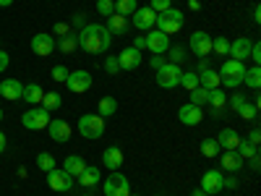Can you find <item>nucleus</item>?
I'll list each match as a JSON object with an SVG mask.
<instances>
[{
	"label": "nucleus",
	"instance_id": "obj_1",
	"mask_svg": "<svg viewBox=\"0 0 261 196\" xmlns=\"http://www.w3.org/2000/svg\"><path fill=\"white\" fill-rule=\"evenodd\" d=\"M113 45V34L107 32L105 24H86L79 29V47L89 55H102Z\"/></svg>",
	"mask_w": 261,
	"mask_h": 196
},
{
	"label": "nucleus",
	"instance_id": "obj_51",
	"mask_svg": "<svg viewBox=\"0 0 261 196\" xmlns=\"http://www.w3.org/2000/svg\"><path fill=\"white\" fill-rule=\"evenodd\" d=\"M8 65H11V58H8V53H6V50H0V74H3V71L8 68Z\"/></svg>",
	"mask_w": 261,
	"mask_h": 196
},
{
	"label": "nucleus",
	"instance_id": "obj_18",
	"mask_svg": "<svg viewBox=\"0 0 261 196\" xmlns=\"http://www.w3.org/2000/svg\"><path fill=\"white\" fill-rule=\"evenodd\" d=\"M21 94H24V84H21L18 79H3L0 81V97L3 100L16 102V100H21Z\"/></svg>",
	"mask_w": 261,
	"mask_h": 196
},
{
	"label": "nucleus",
	"instance_id": "obj_20",
	"mask_svg": "<svg viewBox=\"0 0 261 196\" xmlns=\"http://www.w3.org/2000/svg\"><path fill=\"white\" fill-rule=\"evenodd\" d=\"M251 45L253 42L248 39V37H238L235 42H230V55H232V60H246L248 55H251Z\"/></svg>",
	"mask_w": 261,
	"mask_h": 196
},
{
	"label": "nucleus",
	"instance_id": "obj_44",
	"mask_svg": "<svg viewBox=\"0 0 261 196\" xmlns=\"http://www.w3.org/2000/svg\"><path fill=\"white\" fill-rule=\"evenodd\" d=\"M149 8L154 11V13H162V11L172 8V0H151V3H149Z\"/></svg>",
	"mask_w": 261,
	"mask_h": 196
},
{
	"label": "nucleus",
	"instance_id": "obj_61",
	"mask_svg": "<svg viewBox=\"0 0 261 196\" xmlns=\"http://www.w3.org/2000/svg\"><path fill=\"white\" fill-rule=\"evenodd\" d=\"M0 120H3V107H0Z\"/></svg>",
	"mask_w": 261,
	"mask_h": 196
},
{
	"label": "nucleus",
	"instance_id": "obj_45",
	"mask_svg": "<svg viewBox=\"0 0 261 196\" xmlns=\"http://www.w3.org/2000/svg\"><path fill=\"white\" fill-rule=\"evenodd\" d=\"M68 74L71 71L65 68V65H55V68H53V79L55 81H63V84H65V79H68Z\"/></svg>",
	"mask_w": 261,
	"mask_h": 196
},
{
	"label": "nucleus",
	"instance_id": "obj_58",
	"mask_svg": "<svg viewBox=\"0 0 261 196\" xmlns=\"http://www.w3.org/2000/svg\"><path fill=\"white\" fill-rule=\"evenodd\" d=\"M253 21H256V24H258V21H261V8H258V3L253 6Z\"/></svg>",
	"mask_w": 261,
	"mask_h": 196
},
{
	"label": "nucleus",
	"instance_id": "obj_2",
	"mask_svg": "<svg viewBox=\"0 0 261 196\" xmlns=\"http://www.w3.org/2000/svg\"><path fill=\"white\" fill-rule=\"evenodd\" d=\"M220 74V86H225V89H238V86H243V74H246V63L241 60H225L222 68L217 71Z\"/></svg>",
	"mask_w": 261,
	"mask_h": 196
},
{
	"label": "nucleus",
	"instance_id": "obj_33",
	"mask_svg": "<svg viewBox=\"0 0 261 196\" xmlns=\"http://www.w3.org/2000/svg\"><path fill=\"white\" fill-rule=\"evenodd\" d=\"M206 105H212V110H222V107L227 105V94L222 92V86L220 89H209V102Z\"/></svg>",
	"mask_w": 261,
	"mask_h": 196
},
{
	"label": "nucleus",
	"instance_id": "obj_21",
	"mask_svg": "<svg viewBox=\"0 0 261 196\" xmlns=\"http://www.w3.org/2000/svg\"><path fill=\"white\" fill-rule=\"evenodd\" d=\"M102 165L110 167V170H120L123 167V152H120V146H107L102 152Z\"/></svg>",
	"mask_w": 261,
	"mask_h": 196
},
{
	"label": "nucleus",
	"instance_id": "obj_25",
	"mask_svg": "<svg viewBox=\"0 0 261 196\" xmlns=\"http://www.w3.org/2000/svg\"><path fill=\"white\" fill-rule=\"evenodd\" d=\"M42 97H45V89H42L37 81L24 84V94H21V100H24V102H29V105H39Z\"/></svg>",
	"mask_w": 261,
	"mask_h": 196
},
{
	"label": "nucleus",
	"instance_id": "obj_27",
	"mask_svg": "<svg viewBox=\"0 0 261 196\" xmlns=\"http://www.w3.org/2000/svg\"><path fill=\"white\" fill-rule=\"evenodd\" d=\"M118 113V100L115 97H102L97 102V115L99 118H113Z\"/></svg>",
	"mask_w": 261,
	"mask_h": 196
},
{
	"label": "nucleus",
	"instance_id": "obj_32",
	"mask_svg": "<svg viewBox=\"0 0 261 196\" xmlns=\"http://www.w3.org/2000/svg\"><path fill=\"white\" fill-rule=\"evenodd\" d=\"M113 8L118 16H130L139 8V0H113Z\"/></svg>",
	"mask_w": 261,
	"mask_h": 196
},
{
	"label": "nucleus",
	"instance_id": "obj_63",
	"mask_svg": "<svg viewBox=\"0 0 261 196\" xmlns=\"http://www.w3.org/2000/svg\"><path fill=\"white\" fill-rule=\"evenodd\" d=\"M130 196H134V193H130Z\"/></svg>",
	"mask_w": 261,
	"mask_h": 196
},
{
	"label": "nucleus",
	"instance_id": "obj_8",
	"mask_svg": "<svg viewBox=\"0 0 261 196\" xmlns=\"http://www.w3.org/2000/svg\"><path fill=\"white\" fill-rule=\"evenodd\" d=\"M188 47H191V53L196 55V58H209L212 55V34H206V32H193L191 37H188Z\"/></svg>",
	"mask_w": 261,
	"mask_h": 196
},
{
	"label": "nucleus",
	"instance_id": "obj_38",
	"mask_svg": "<svg viewBox=\"0 0 261 196\" xmlns=\"http://www.w3.org/2000/svg\"><path fill=\"white\" fill-rule=\"evenodd\" d=\"M199 149L204 157H220V144H217V139H204Z\"/></svg>",
	"mask_w": 261,
	"mask_h": 196
},
{
	"label": "nucleus",
	"instance_id": "obj_52",
	"mask_svg": "<svg viewBox=\"0 0 261 196\" xmlns=\"http://www.w3.org/2000/svg\"><path fill=\"white\" fill-rule=\"evenodd\" d=\"M246 162H248V167H251V170H258V167H261V157H258V152H256V155H253L251 160H246Z\"/></svg>",
	"mask_w": 261,
	"mask_h": 196
},
{
	"label": "nucleus",
	"instance_id": "obj_60",
	"mask_svg": "<svg viewBox=\"0 0 261 196\" xmlns=\"http://www.w3.org/2000/svg\"><path fill=\"white\" fill-rule=\"evenodd\" d=\"M191 196H206V193H204V191H201V188H196V191H193V193H191Z\"/></svg>",
	"mask_w": 261,
	"mask_h": 196
},
{
	"label": "nucleus",
	"instance_id": "obj_40",
	"mask_svg": "<svg viewBox=\"0 0 261 196\" xmlns=\"http://www.w3.org/2000/svg\"><path fill=\"white\" fill-rule=\"evenodd\" d=\"M180 86H183V89H196V86H199V74H196V71H188V74H183L180 76Z\"/></svg>",
	"mask_w": 261,
	"mask_h": 196
},
{
	"label": "nucleus",
	"instance_id": "obj_9",
	"mask_svg": "<svg viewBox=\"0 0 261 196\" xmlns=\"http://www.w3.org/2000/svg\"><path fill=\"white\" fill-rule=\"evenodd\" d=\"M130 27H136L139 32H149V29H154V21H157V13L151 11L149 6H141L136 8L134 13H130Z\"/></svg>",
	"mask_w": 261,
	"mask_h": 196
},
{
	"label": "nucleus",
	"instance_id": "obj_12",
	"mask_svg": "<svg viewBox=\"0 0 261 196\" xmlns=\"http://www.w3.org/2000/svg\"><path fill=\"white\" fill-rule=\"evenodd\" d=\"M222 181H225V173L222 170H206L204 176H201V191L206 193V196H212V193H222L225 188H222Z\"/></svg>",
	"mask_w": 261,
	"mask_h": 196
},
{
	"label": "nucleus",
	"instance_id": "obj_42",
	"mask_svg": "<svg viewBox=\"0 0 261 196\" xmlns=\"http://www.w3.org/2000/svg\"><path fill=\"white\" fill-rule=\"evenodd\" d=\"M97 13L99 16H113L115 13V8H113V0H97Z\"/></svg>",
	"mask_w": 261,
	"mask_h": 196
},
{
	"label": "nucleus",
	"instance_id": "obj_4",
	"mask_svg": "<svg viewBox=\"0 0 261 196\" xmlns=\"http://www.w3.org/2000/svg\"><path fill=\"white\" fill-rule=\"evenodd\" d=\"M79 134H81L84 139H89V141L99 139V136L105 134V118H99L97 113L81 115V118H79Z\"/></svg>",
	"mask_w": 261,
	"mask_h": 196
},
{
	"label": "nucleus",
	"instance_id": "obj_35",
	"mask_svg": "<svg viewBox=\"0 0 261 196\" xmlns=\"http://www.w3.org/2000/svg\"><path fill=\"white\" fill-rule=\"evenodd\" d=\"M37 167L45 170V173H50V170L58 167V162H55V157L50 155V152H39V155H37Z\"/></svg>",
	"mask_w": 261,
	"mask_h": 196
},
{
	"label": "nucleus",
	"instance_id": "obj_62",
	"mask_svg": "<svg viewBox=\"0 0 261 196\" xmlns=\"http://www.w3.org/2000/svg\"><path fill=\"white\" fill-rule=\"evenodd\" d=\"M84 196H92V193H84Z\"/></svg>",
	"mask_w": 261,
	"mask_h": 196
},
{
	"label": "nucleus",
	"instance_id": "obj_5",
	"mask_svg": "<svg viewBox=\"0 0 261 196\" xmlns=\"http://www.w3.org/2000/svg\"><path fill=\"white\" fill-rule=\"evenodd\" d=\"M102 191H105V196H130V181L120 170H113L110 176L105 178Z\"/></svg>",
	"mask_w": 261,
	"mask_h": 196
},
{
	"label": "nucleus",
	"instance_id": "obj_11",
	"mask_svg": "<svg viewBox=\"0 0 261 196\" xmlns=\"http://www.w3.org/2000/svg\"><path fill=\"white\" fill-rule=\"evenodd\" d=\"M92 74L89 71H71L68 79H65V86H68V92L73 94H84V92H89L92 89Z\"/></svg>",
	"mask_w": 261,
	"mask_h": 196
},
{
	"label": "nucleus",
	"instance_id": "obj_10",
	"mask_svg": "<svg viewBox=\"0 0 261 196\" xmlns=\"http://www.w3.org/2000/svg\"><path fill=\"white\" fill-rule=\"evenodd\" d=\"M144 42H146V50H151V55H165L170 50V45H172L170 37L162 34L160 29H149L146 37H144Z\"/></svg>",
	"mask_w": 261,
	"mask_h": 196
},
{
	"label": "nucleus",
	"instance_id": "obj_7",
	"mask_svg": "<svg viewBox=\"0 0 261 196\" xmlns=\"http://www.w3.org/2000/svg\"><path fill=\"white\" fill-rule=\"evenodd\" d=\"M50 120H53L50 113H47L42 105H39V107H32V110H27L24 115H21V123H24L27 131H42V128H47Z\"/></svg>",
	"mask_w": 261,
	"mask_h": 196
},
{
	"label": "nucleus",
	"instance_id": "obj_15",
	"mask_svg": "<svg viewBox=\"0 0 261 196\" xmlns=\"http://www.w3.org/2000/svg\"><path fill=\"white\" fill-rule=\"evenodd\" d=\"M47 134H50V139H53V141L65 144V141H71V126H68V120L55 118V120H50V123H47Z\"/></svg>",
	"mask_w": 261,
	"mask_h": 196
},
{
	"label": "nucleus",
	"instance_id": "obj_19",
	"mask_svg": "<svg viewBox=\"0 0 261 196\" xmlns=\"http://www.w3.org/2000/svg\"><path fill=\"white\" fill-rule=\"evenodd\" d=\"M241 134H238L235 128H222L220 134H217V144H220V149H225V152H232V149H238V144H241Z\"/></svg>",
	"mask_w": 261,
	"mask_h": 196
},
{
	"label": "nucleus",
	"instance_id": "obj_3",
	"mask_svg": "<svg viewBox=\"0 0 261 196\" xmlns=\"http://www.w3.org/2000/svg\"><path fill=\"white\" fill-rule=\"evenodd\" d=\"M183 24H186V16H183V11H178V8H167V11L157 13V21H154V27H157L162 34H167V37L178 34V32L183 29Z\"/></svg>",
	"mask_w": 261,
	"mask_h": 196
},
{
	"label": "nucleus",
	"instance_id": "obj_41",
	"mask_svg": "<svg viewBox=\"0 0 261 196\" xmlns=\"http://www.w3.org/2000/svg\"><path fill=\"white\" fill-rule=\"evenodd\" d=\"M165 55H170V63L180 65V63H183V58H186V50H183V47H178V45H170V50H167Z\"/></svg>",
	"mask_w": 261,
	"mask_h": 196
},
{
	"label": "nucleus",
	"instance_id": "obj_31",
	"mask_svg": "<svg viewBox=\"0 0 261 196\" xmlns=\"http://www.w3.org/2000/svg\"><path fill=\"white\" fill-rule=\"evenodd\" d=\"M243 84L248 86V89H258V86H261V68H258V65H253V68H246Z\"/></svg>",
	"mask_w": 261,
	"mask_h": 196
},
{
	"label": "nucleus",
	"instance_id": "obj_30",
	"mask_svg": "<svg viewBox=\"0 0 261 196\" xmlns=\"http://www.w3.org/2000/svg\"><path fill=\"white\" fill-rule=\"evenodd\" d=\"M55 47H58L60 53H73V50L79 47V34H76V32H68L65 37H60V39L55 42Z\"/></svg>",
	"mask_w": 261,
	"mask_h": 196
},
{
	"label": "nucleus",
	"instance_id": "obj_54",
	"mask_svg": "<svg viewBox=\"0 0 261 196\" xmlns=\"http://www.w3.org/2000/svg\"><path fill=\"white\" fill-rule=\"evenodd\" d=\"M55 34L58 37H65V34H68V24H55Z\"/></svg>",
	"mask_w": 261,
	"mask_h": 196
},
{
	"label": "nucleus",
	"instance_id": "obj_49",
	"mask_svg": "<svg viewBox=\"0 0 261 196\" xmlns=\"http://www.w3.org/2000/svg\"><path fill=\"white\" fill-rule=\"evenodd\" d=\"M248 144H253V146H258L261 144V131H258V126H253V131L248 134V139H246Z\"/></svg>",
	"mask_w": 261,
	"mask_h": 196
},
{
	"label": "nucleus",
	"instance_id": "obj_37",
	"mask_svg": "<svg viewBox=\"0 0 261 196\" xmlns=\"http://www.w3.org/2000/svg\"><path fill=\"white\" fill-rule=\"evenodd\" d=\"M212 53H217V55H230V39H225V37H212Z\"/></svg>",
	"mask_w": 261,
	"mask_h": 196
},
{
	"label": "nucleus",
	"instance_id": "obj_48",
	"mask_svg": "<svg viewBox=\"0 0 261 196\" xmlns=\"http://www.w3.org/2000/svg\"><path fill=\"white\" fill-rule=\"evenodd\" d=\"M243 102H246V97H243L241 92H235L232 97H227V105L232 107V110H238V105H243Z\"/></svg>",
	"mask_w": 261,
	"mask_h": 196
},
{
	"label": "nucleus",
	"instance_id": "obj_28",
	"mask_svg": "<svg viewBox=\"0 0 261 196\" xmlns=\"http://www.w3.org/2000/svg\"><path fill=\"white\" fill-rule=\"evenodd\" d=\"M79 183H81L84 188H94V186L99 183V167H94V165H86V170L79 176Z\"/></svg>",
	"mask_w": 261,
	"mask_h": 196
},
{
	"label": "nucleus",
	"instance_id": "obj_39",
	"mask_svg": "<svg viewBox=\"0 0 261 196\" xmlns=\"http://www.w3.org/2000/svg\"><path fill=\"white\" fill-rule=\"evenodd\" d=\"M235 152H238V155H241L243 160H251V157L256 155V152H258V146H253V144H248L246 139H241V144H238V149H235Z\"/></svg>",
	"mask_w": 261,
	"mask_h": 196
},
{
	"label": "nucleus",
	"instance_id": "obj_53",
	"mask_svg": "<svg viewBox=\"0 0 261 196\" xmlns=\"http://www.w3.org/2000/svg\"><path fill=\"white\" fill-rule=\"evenodd\" d=\"M149 63H151V68H154V71H157V68H160V65H165V58H162V55H154V58H151Z\"/></svg>",
	"mask_w": 261,
	"mask_h": 196
},
{
	"label": "nucleus",
	"instance_id": "obj_13",
	"mask_svg": "<svg viewBox=\"0 0 261 196\" xmlns=\"http://www.w3.org/2000/svg\"><path fill=\"white\" fill-rule=\"evenodd\" d=\"M47 186L53 188V191H60V193H68L71 188H73V178L68 176L65 170H50L47 173Z\"/></svg>",
	"mask_w": 261,
	"mask_h": 196
},
{
	"label": "nucleus",
	"instance_id": "obj_56",
	"mask_svg": "<svg viewBox=\"0 0 261 196\" xmlns=\"http://www.w3.org/2000/svg\"><path fill=\"white\" fill-rule=\"evenodd\" d=\"M134 47H136V50H144V47H146V42H144V37H136V39H134Z\"/></svg>",
	"mask_w": 261,
	"mask_h": 196
},
{
	"label": "nucleus",
	"instance_id": "obj_29",
	"mask_svg": "<svg viewBox=\"0 0 261 196\" xmlns=\"http://www.w3.org/2000/svg\"><path fill=\"white\" fill-rule=\"evenodd\" d=\"M238 115H241L243 120H251V123H256V118H258V102H243V105H238V110H235Z\"/></svg>",
	"mask_w": 261,
	"mask_h": 196
},
{
	"label": "nucleus",
	"instance_id": "obj_59",
	"mask_svg": "<svg viewBox=\"0 0 261 196\" xmlns=\"http://www.w3.org/2000/svg\"><path fill=\"white\" fill-rule=\"evenodd\" d=\"M8 6H13V0H0V8H8Z\"/></svg>",
	"mask_w": 261,
	"mask_h": 196
},
{
	"label": "nucleus",
	"instance_id": "obj_43",
	"mask_svg": "<svg viewBox=\"0 0 261 196\" xmlns=\"http://www.w3.org/2000/svg\"><path fill=\"white\" fill-rule=\"evenodd\" d=\"M105 71L110 74V76L120 71V65H118V55H110V58H105Z\"/></svg>",
	"mask_w": 261,
	"mask_h": 196
},
{
	"label": "nucleus",
	"instance_id": "obj_55",
	"mask_svg": "<svg viewBox=\"0 0 261 196\" xmlns=\"http://www.w3.org/2000/svg\"><path fill=\"white\" fill-rule=\"evenodd\" d=\"M6 146H8V139H6V134H3V131H0V155L6 152Z\"/></svg>",
	"mask_w": 261,
	"mask_h": 196
},
{
	"label": "nucleus",
	"instance_id": "obj_36",
	"mask_svg": "<svg viewBox=\"0 0 261 196\" xmlns=\"http://www.w3.org/2000/svg\"><path fill=\"white\" fill-rule=\"evenodd\" d=\"M206 102H209V89H204V86H196V89H191V105L204 107Z\"/></svg>",
	"mask_w": 261,
	"mask_h": 196
},
{
	"label": "nucleus",
	"instance_id": "obj_46",
	"mask_svg": "<svg viewBox=\"0 0 261 196\" xmlns=\"http://www.w3.org/2000/svg\"><path fill=\"white\" fill-rule=\"evenodd\" d=\"M71 27H76V29H84L86 27V13L84 11H79V13L71 16Z\"/></svg>",
	"mask_w": 261,
	"mask_h": 196
},
{
	"label": "nucleus",
	"instance_id": "obj_16",
	"mask_svg": "<svg viewBox=\"0 0 261 196\" xmlns=\"http://www.w3.org/2000/svg\"><path fill=\"white\" fill-rule=\"evenodd\" d=\"M178 118H180L183 126H191L193 128V126H199L204 120V110H201V107H196V105H191V102H186V105H180Z\"/></svg>",
	"mask_w": 261,
	"mask_h": 196
},
{
	"label": "nucleus",
	"instance_id": "obj_26",
	"mask_svg": "<svg viewBox=\"0 0 261 196\" xmlns=\"http://www.w3.org/2000/svg\"><path fill=\"white\" fill-rule=\"evenodd\" d=\"M199 86H204V89H220V74L214 68L199 71Z\"/></svg>",
	"mask_w": 261,
	"mask_h": 196
},
{
	"label": "nucleus",
	"instance_id": "obj_23",
	"mask_svg": "<svg viewBox=\"0 0 261 196\" xmlns=\"http://www.w3.org/2000/svg\"><path fill=\"white\" fill-rule=\"evenodd\" d=\"M63 170L68 173L71 178H79L81 173L86 170V160H84L81 155H68V157L63 160Z\"/></svg>",
	"mask_w": 261,
	"mask_h": 196
},
{
	"label": "nucleus",
	"instance_id": "obj_50",
	"mask_svg": "<svg viewBox=\"0 0 261 196\" xmlns=\"http://www.w3.org/2000/svg\"><path fill=\"white\" fill-rule=\"evenodd\" d=\"M238 186H241V181H238L235 176H230V178H225V181H222V188H227V191H235Z\"/></svg>",
	"mask_w": 261,
	"mask_h": 196
},
{
	"label": "nucleus",
	"instance_id": "obj_14",
	"mask_svg": "<svg viewBox=\"0 0 261 196\" xmlns=\"http://www.w3.org/2000/svg\"><path fill=\"white\" fill-rule=\"evenodd\" d=\"M53 50H55V37L53 34H34L32 37V53L34 55H39V58H47V55H53Z\"/></svg>",
	"mask_w": 261,
	"mask_h": 196
},
{
	"label": "nucleus",
	"instance_id": "obj_22",
	"mask_svg": "<svg viewBox=\"0 0 261 196\" xmlns=\"http://www.w3.org/2000/svg\"><path fill=\"white\" fill-rule=\"evenodd\" d=\"M220 165H222V170H225V173H238V170H243L246 160H243V157L232 149V152H225V155L220 157Z\"/></svg>",
	"mask_w": 261,
	"mask_h": 196
},
{
	"label": "nucleus",
	"instance_id": "obj_57",
	"mask_svg": "<svg viewBox=\"0 0 261 196\" xmlns=\"http://www.w3.org/2000/svg\"><path fill=\"white\" fill-rule=\"evenodd\" d=\"M188 8L191 11H201V3H199V0H188Z\"/></svg>",
	"mask_w": 261,
	"mask_h": 196
},
{
	"label": "nucleus",
	"instance_id": "obj_47",
	"mask_svg": "<svg viewBox=\"0 0 261 196\" xmlns=\"http://www.w3.org/2000/svg\"><path fill=\"white\" fill-rule=\"evenodd\" d=\"M248 58L253 60V65H261V45H258V42H253V45H251V55Z\"/></svg>",
	"mask_w": 261,
	"mask_h": 196
},
{
	"label": "nucleus",
	"instance_id": "obj_24",
	"mask_svg": "<svg viewBox=\"0 0 261 196\" xmlns=\"http://www.w3.org/2000/svg\"><path fill=\"white\" fill-rule=\"evenodd\" d=\"M107 32L110 34H125L128 29H130V21H128V16H118V13H113V16H107Z\"/></svg>",
	"mask_w": 261,
	"mask_h": 196
},
{
	"label": "nucleus",
	"instance_id": "obj_34",
	"mask_svg": "<svg viewBox=\"0 0 261 196\" xmlns=\"http://www.w3.org/2000/svg\"><path fill=\"white\" fill-rule=\"evenodd\" d=\"M39 105L50 113V110H58V107L63 105V97H60L58 92H45V97H42V102H39Z\"/></svg>",
	"mask_w": 261,
	"mask_h": 196
},
{
	"label": "nucleus",
	"instance_id": "obj_6",
	"mask_svg": "<svg viewBox=\"0 0 261 196\" xmlns=\"http://www.w3.org/2000/svg\"><path fill=\"white\" fill-rule=\"evenodd\" d=\"M180 76H183L180 65L165 63V65L157 68V86L160 89H175V86H180Z\"/></svg>",
	"mask_w": 261,
	"mask_h": 196
},
{
	"label": "nucleus",
	"instance_id": "obj_17",
	"mask_svg": "<svg viewBox=\"0 0 261 196\" xmlns=\"http://www.w3.org/2000/svg\"><path fill=\"white\" fill-rule=\"evenodd\" d=\"M118 65H120V71H136L139 65H141V50H136V47H125V50H120V55H118Z\"/></svg>",
	"mask_w": 261,
	"mask_h": 196
}]
</instances>
